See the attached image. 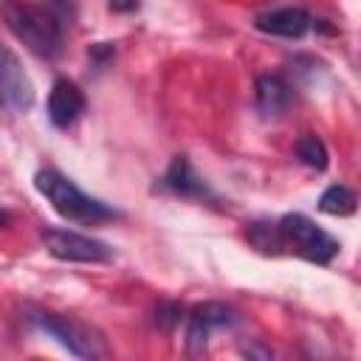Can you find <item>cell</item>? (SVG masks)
<instances>
[{"label":"cell","mask_w":361,"mask_h":361,"mask_svg":"<svg viewBox=\"0 0 361 361\" xmlns=\"http://www.w3.org/2000/svg\"><path fill=\"white\" fill-rule=\"evenodd\" d=\"M34 186L39 189V195L54 206L56 214L76 220V223H99V220H110L118 212L110 209L107 203L85 195L71 178H65L56 169H42L34 175Z\"/></svg>","instance_id":"obj_1"},{"label":"cell","mask_w":361,"mask_h":361,"mask_svg":"<svg viewBox=\"0 0 361 361\" xmlns=\"http://www.w3.org/2000/svg\"><path fill=\"white\" fill-rule=\"evenodd\" d=\"M6 23L11 28V34L37 56L45 59H56L62 51V25L59 20L39 6H28V3H14L3 8Z\"/></svg>","instance_id":"obj_2"},{"label":"cell","mask_w":361,"mask_h":361,"mask_svg":"<svg viewBox=\"0 0 361 361\" xmlns=\"http://www.w3.org/2000/svg\"><path fill=\"white\" fill-rule=\"evenodd\" d=\"M31 322L39 330H45L48 336H54L62 347H68L79 361H104L107 358V341H104V336L93 324H87V322H82L76 316L37 313V316H31Z\"/></svg>","instance_id":"obj_3"},{"label":"cell","mask_w":361,"mask_h":361,"mask_svg":"<svg viewBox=\"0 0 361 361\" xmlns=\"http://www.w3.org/2000/svg\"><path fill=\"white\" fill-rule=\"evenodd\" d=\"M276 231H279L282 243L293 245L296 254H302L310 262L324 265L338 254V243L327 231H322L313 220H307L305 214H285L276 223Z\"/></svg>","instance_id":"obj_4"},{"label":"cell","mask_w":361,"mask_h":361,"mask_svg":"<svg viewBox=\"0 0 361 361\" xmlns=\"http://www.w3.org/2000/svg\"><path fill=\"white\" fill-rule=\"evenodd\" d=\"M42 243L48 254L65 262H107L113 259V248L102 240H93L87 234H76L68 228H45Z\"/></svg>","instance_id":"obj_5"},{"label":"cell","mask_w":361,"mask_h":361,"mask_svg":"<svg viewBox=\"0 0 361 361\" xmlns=\"http://www.w3.org/2000/svg\"><path fill=\"white\" fill-rule=\"evenodd\" d=\"M234 310L223 302H203L197 307H192L189 313V333H186V347H189V355H200L206 350V338L212 330L217 327H228L234 324Z\"/></svg>","instance_id":"obj_6"},{"label":"cell","mask_w":361,"mask_h":361,"mask_svg":"<svg viewBox=\"0 0 361 361\" xmlns=\"http://www.w3.org/2000/svg\"><path fill=\"white\" fill-rule=\"evenodd\" d=\"M0 99H6L17 110H28L34 104V85L23 71L20 59L0 45Z\"/></svg>","instance_id":"obj_7"},{"label":"cell","mask_w":361,"mask_h":361,"mask_svg":"<svg viewBox=\"0 0 361 361\" xmlns=\"http://www.w3.org/2000/svg\"><path fill=\"white\" fill-rule=\"evenodd\" d=\"M85 113V93L68 79H56L48 93V118L54 127L68 130Z\"/></svg>","instance_id":"obj_8"},{"label":"cell","mask_w":361,"mask_h":361,"mask_svg":"<svg viewBox=\"0 0 361 361\" xmlns=\"http://www.w3.org/2000/svg\"><path fill=\"white\" fill-rule=\"evenodd\" d=\"M310 14L305 8H293V6H285V8H271V11H262L254 17V25L262 31V34H274V37H288V39H299L307 28H310Z\"/></svg>","instance_id":"obj_9"},{"label":"cell","mask_w":361,"mask_h":361,"mask_svg":"<svg viewBox=\"0 0 361 361\" xmlns=\"http://www.w3.org/2000/svg\"><path fill=\"white\" fill-rule=\"evenodd\" d=\"M257 107L265 118H279L290 107V87L282 76L265 73L257 79Z\"/></svg>","instance_id":"obj_10"},{"label":"cell","mask_w":361,"mask_h":361,"mask_svg":"<svg viewBox=\"0 0 361 361\" xmlns=\"http://www.w3.org/2000/svg\"><path fill=\"white\" fill-rule=\"evenodd\" d=\"M164 186L172 189L175 195H183V197H209V189L206 183L195 175L192 164L186 155H175L166 175H164Z\"/></svg>","instance_id":"obj_11"},{"label":"cell","mask_w":361,"mask_h":361,"mask_svg":"<svg viewBox=\"0 0 361 361\" xmlns=\"http://www.w3.org/2000/svg\"><path fill=\"white\" fill-rule=\"evenodd\" d=\"M319 209L324 214H333V217H347V214L355 212V192L347 189V186H341V183H336V186H330V189L322 192Z\"/></svg>","instance_id":"obj_12"},{"label":"cell","mask_w":361,"mask_h":361,"mask_svg":"<svg viewBox=\"0 0 361 361\" xmlns=\"http://www.w3.org/2000/svg\"><path fill=\"white\" fill-rule=\"evenodd\" d=\"M296 155L302 164H307L310 169H324L327 166V147L322 144V138L316 135H302L296 141Z\"/></svg>","instance_id":"obj_13"},{"label":"cell","mask_w":361,"mask_h":361,"mask_svg":"<svg viewBox=\"0 0 361 361\" xmlns=\"http://www.w3.org/2000/svg\"><path fill=\"white\" fill-rule=\"evenodd\" d=\"M245 355H248V361H271L274 355H271V350L268 347H262V344H251L248 350H245Z\"/></svg>","instance_id":"obj_14"}]
</instances>
